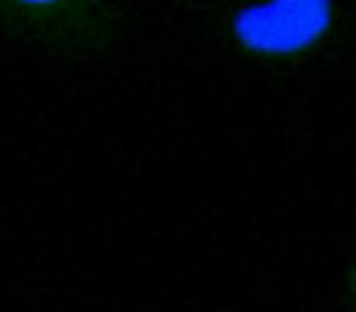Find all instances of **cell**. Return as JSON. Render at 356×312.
I'll return each instance as SVG.
<instances>
[{
	"label": "cell",
	"mask_w": 356,
	"mask_h": 312,
	"mask_svg": "<svg viewBox=\"0 0 356 312\" xmlns=\"http://www.w3.org/2000/svg\"><path fill=\"white\" fill-rule=\"evenodd\" d=\"M330 0H271L244 8L234 20V32L249 49L266 54H291L327 30Z\"/></svg>",
	"instance_id": "cell-1"
},
{
	"label": "cell",
	"mask_w": 356,
	"mask_h": 312,
	"mask_svg": "<svg viewBox=\"0 0 356 312\" xmlns=\"http://www.w3.org/2000/svg\"><path fill=\"white\" fill-rule=\"evenodd\" d=\"M25 3H51V0H25Z\"/></svg>",
	"instance_id": "cell-2"
}]
</instances>
